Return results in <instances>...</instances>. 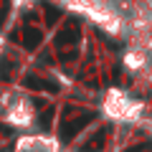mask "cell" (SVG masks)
I'll use <instances>...</instances> for the list:
<instances>
[{
  "label": "cell",
  "mask_w": 152,
  "mask_h": 152,
  "mask_svg": "<svg viewBox=\"0 0 152 152\" xmlns=\"http://www.w3.org/2000/svg\"><path fill=\"white\" fill-rule=\"evenodd\" d=\"M53 117V109H46L43 114H41V127H48V119Z\"/></svg>",
  "instance_id": "obj_8"
},
{
  "label": "cell",
  "mask_w": 152,
  "mask_h": 152,
  "mask_svg": "<svg viewBox=\"0 0 152 152\" xmlns=\"http://www.w3.org/2000/svg\"><path fill=\"white\" fill-rule=\"evenodd\" d=\"M142 150H145V147H129L127 152H142Z\"/></svg>",
  "instance_id": "obj_9"
},
{
  "label": "cell",
  "mask_w": 152,
  "mask_h": 152,
  "mask_svg": "<svg viewBox=\"0 0 152 152\" xmlns=\"http://www.w3.org/2000/svg\"><path fill=\"white\" fill-rule=\"evenodd\" d=\"M104 142H107V129H99L96 134L81 147V152H102L104 150Z\"/></svg>",
  "instance_id": "obj_3"
},
{
  "label": "cell",
  "mask_w": 152,
  "mask_h": 152,
  "mask_svg": "<svg viewBox=\"0 0 152 152\" xmlns=\"http://www.w3.org/2000/svg\"><path fill=\"white\" fill-rule=\"evenodd\" d=\"M91 119H94L91 112H81L76 119H66L64 127H61V142H71L76 134H79V132L84 129V127L89 124V122H91Z\"/></svg>",
  "instance_id": "obj_1"
},
{
  "label": "cell",
  "mask_w": 152,
  "mask_h": 152,
  "mask_svg": "<svg viewBox=\"0 0 152 152\" xmlns=\"http://www.w3.org/2000/svg\"><path fill=\"white\" fill-rule=\"evenodd\" d=\"M46 10H48V15H46V18H48V23H53V20H58V18H61V10H58V8L46 5Z\"/></svg>",
  "instance_id": "obj_7"
},
{
  "label": "cell",
  "mask_w": 152,
  "mask_h": 152,
  "mask_svg": "<svg viewBox=\"0 0 152 152\" xmlns=\"http://www.w3.org/2000/svg\"><path fill=\"white\" fill-rule=\"evenodd\" d=\"M23 86H28V89H46V91H58V86H56L53 81H46V79H38V76H26L23 79Z\"/></svg>",
  "instance_id": "obj_2"
},
{
  "label": "cell",
  "mask_w": 152,
  "mask_h": 152,
  "mask_svg": "<svg viewBox=\"0 0 152 152\" xmlns=\"http://www.w3.org/2000/svg\"><path fill=\"white\" fill-rule=\"evenodd\" d=\"M76 38H79V33H76L74 28H66V31H61L58 36H56V41H53V43L58 46V48H64V46H69V43H74Z\"/></svg>",
  "instance_id": "obj_5"
},
{
  "label": "cell",
  "mask_w": 152,
  "mask_h": 152,
  "mask_svg": "<svg viewBox=\"0 0 152 152\" xmlns=\"http://www.w3.org/2000/svg\"><path fill=\"white\" fill-rule=\"evenodd\" d=\"M41 41H43V36H41V31H38V28H26V36H23V46H26L28 51L38 48V46H41Z\"/></svg>",
  "instance_id": "obj_4"
},
{
  "label": "cell",
  "mask_w": 152,
  "mask_h": 152,
  "mask_svg": "<svg viewBox=\"0 0 152 152\" xmlns=\"http://www.w3.org/2000/svg\"><path fill=\"white\" fill-rule=\"evenodd\" d=\"M10 69H13V64L8 58H3V64H0V79H3V81L10 79Z\"/></svg>",
  "instance_id": "obj_6"
}]
</instances>
